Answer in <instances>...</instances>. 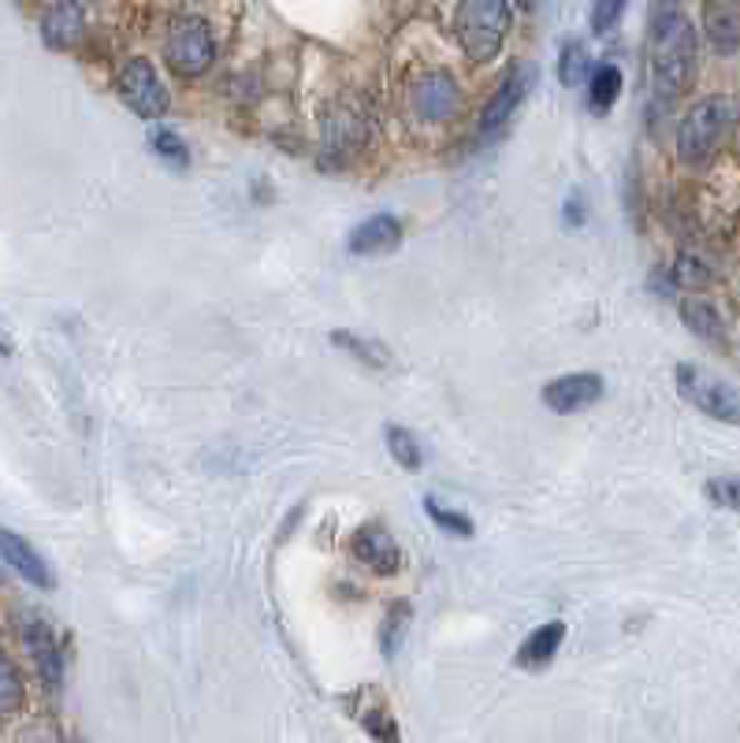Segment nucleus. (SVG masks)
Here are the masks:
<instances>
[{
  "label": "nucleus",
  "instance_id": "4468645a",
  "mask_svg": "<svg viewBox=\"0 0 740 743\" xmlns=\"http://www.w3.org/2000/svg\"><path fill=\"white\" fill-rule=\"evenodd\" d=\"M23 644H27L30 655H34L45 684L60 688V677H64V658H60L53 628H49L45 620H27V625H23Z\"/></svg>",
  "mask_w": 740,
  "mask_h": 743
},
{
  "label": "nucleus",
  "instance_id": "aec40b11",
  "mask_svg": "<svg viewBox=\"0 0 740 743\" xmlns=\"http://www.w3.org/2000/svg\"><path fill=\"white\" fill-rule=\"evenodd\" d=\"M23 699H27L23 677H19L15 661L0 650V714H15L23 707Z\"/></svg>",
  "mask_w": 740,
  "mask_h": 743
},
{
  "label": "nucleus",
  "instance_id": "39448f33",
  "mask_svg": "<svg viewBox=\"0 0 740 743\" xmlns=\"http://www.w3.org/2000/svg\"><path fill=\"white\" fill-rule=\"evenodd\" d=\"M674 375H677V391H681V399L693 405V410L715 416V421L737 424L740 399H737L733 383H726L722 375L699 369V364H677Z\"/></svg>",
  "mask_w": 740,
  "mask_h": 743
},
{
  "label": "nucleus",
  "instance_id": "412c9836",
  "mask_svg": "<svg viewBox=\"0 0 740 743\" xmlns=\"http://www.w3.org/2000/svg\"><path fill=\"white\" fill-rule=\"evenodd\" d=\"M588 75H592V60H588V49L581 42H570L559 56V83L562 86H584Z\"/></svg>",
  "mask_w": 740,
  "mask_h": 743
},
{
  "label": "nucleus",
  "instance_id": "6ab92c4d",
  "mask_svg": "<svg viewBox=\"0 0 740 743\" xmlns=\"http://www.w3.org/2000/svg\"><path fill=\"white\" fill-rule=\"evenodd\" d=\"M388 450H391L394 461L405 468V473H421L424 450H421V439L410 432V427H402V424H391L388 427Z\"/></svg>",
  "mask_w": 740,
  "mask_h": 743
},
{
  "label": "nucleus",
  "instance_id": "20e7f679",
  "mask_svg": "<svg viewBox=\"0 0 740 743\" xmlns=\"http://www.w3.org/2000/svg\"><path fill=\"white\" fill-rule=\"evenodd\" d=\"M165 56L179 78L205 75L212 67V60H216V38H212L205 19H198V15L171 19L168 38H165Z\"/></svg>",
  "mask_w": 740,
  "mask_h": 743
},
{
  "label": "nucleus",
  "instance_id": "f03ea898",
  "mask_svg": "<svg viewBox=\"0 0 740 743\" xmlns=\"http://www.w3.org/2000/svg\"><path fill=\"white\" fill-rule=\"evenodd\" d=\"M737 124V105L729 97H704L688 108V116L677 127V157L685 164H707L722 141L729 138V130Z\"/></svg>",
  "mask_w": 740,
  "mask_h": 743
},
{
  "label": "nucleus",
  "instance_id": "2eb2a0df",
  "mask_svg": "<svg viewBox=\"0 0 740 743\" xmlns=\"http://www.w3.org/2000/svg\"><path fill=\"white\" fill-rule=\"evenodd\" d=\"M704 26H707V42H711L722 56H733L737 49H740V12H737V0H707Z\"/></svg>",
  "mask_w": 740,
  "mask_h": 743
},
{
  "label": "nucleus",
  "instance_id": "423d86ee",
  "mask_svg": "<svg viewBox=\"0 0 740 743\" xmlns=\"http://www.w3.org/2000/svg\"><path fill=\"white\" fill-rule=\"evenodd\" d=\"M119 97L141 119H160L168 112V89L160 83L157 67L141 56L127 60L124 71H119Z\"/></svg>",
  "mask_w": 740,
  "mask_h": 743
},
{
  "label": "nucleus",
  "instance_id": "c756f323",
  "mask_svg": "<svg viewBox=\"0 0 740 743\" xmlns=\"http://www.w3.org/2000/svg\"><path fill=\"white\" fill-rule=\"evenodd\" d=\"M517 4H521V8H525V12H532V8H536V4H540V0H517Z\"/></svg>",
  "mask_w": 740,
  "mask_h": 743
},
{
  "label": "nucleus",
  "instance_id": "7ed1b4c3",
  "mask_svg": "<svg viewBox=\"0 0 740 743\" xmlns=\"http://www.w3.org/2000/svg\"><path fill=\"white\" fill-rule=\"evenodd\" d=\"M454 34L465 56L488 64L503 53V42L510 34V4L506 0H462L454 15Z\"/></svg>",
  "mask_w": 740,
  "mask_h": 743
},
{
  "label": "nucleus",
  "instance_id": "c85d7f7f",
  "mask_svg": "<svg viewBox=\"0 0 740 743\" xmlns=\"http://www.w3.org/2000/svg\"><path fill=\"white\" fill-rule=\"evenodd\" d=\"M364 721V729L377 736V743H399V736H394V725H391V718H383V714H369V718H361Z\"/></svg>",
  "mask_w": 740,
  "mask_h": 743
},
{
  "label": "nucleus",
  "instance_id": "f257e3e1",
  "mask_svg": "<svg viewBox=\"0 0 740 743\" xmlns=\"http://www.w3.org/2000/svg\"><path fill=\"white\" fill-rule=\"evenodd\" d=\"M696 71V26L681 12H663L652 34V83L663 105L688 89Z\"/></svg>",
  "mask_w": 740,
  "mask_h": 743
},
{
  "label": "nucleus",
  "instance_id": "9d476101",
  "mask_svg": "<svg viewBox=\"0 0 740 743\" xmlns=\"http://www.w3.org/2000/svg\"><path fill=\"white\" fill-rule=\"evenodd\" d=\"M350 551H353V558H358L364 569H372L377 576L399 573V565H402L399 543H394V535L388 532V528H380V524L358 528L353 539H350Z\"/></svg>",
  "mask_w": 740,
  "mask_h": 743
},
{
  "label": "nucleus",
  "instance_id": "1a4fd4ad",
  "mask_svg": "<svg viewBox=\"0 0 740 743\" xmlns=\"http://www.w3.org/2000/svg\"><path fill=\"white\" fill-rule=\"evenodd\" d=\"M603 399V375L595 372H570L559 375L543 386V405L551 413H581L588 405H595Z\"/></svg>",
  "mask_w": 740,
  "mask_h": 743
},
{
  "label": "nucleus",
  "instance_id": "7c9ffc66",
  "mask_svg": "<svg viewBox=\"0 0 740 743\" xmlns=\"http://www.w3.org/2000/svg\"><path fill=\"white\" fill-rule=\"evenodd\" d=\"M0 576H4V573H0Z\"/></svg>",
  "mask_w": 740,
  "mask_h": 743
},
{
  "label": "nucleus",
  "instance_id": "bb28decb",
  "mask_svg": "<svg viewBox=\"0 0 740 743\" xmlns=\"http://www.w3.org/2000/svg\"><path fill=\"white\" fill-rule=\"evenodd\" d=\"M154 149L168 160V164H176V168L187 164V146H182L179 135H171V130H154Z\"/></svg>",
  "mask_w": 740,
  "mask_h": 743
},
{
  "label": "nucleus",
  "instance_id": "f8f14e48",
  "mask_svg": "<svg viewBox=\"0 0 740 743\" xmlns=\"http://www.w3.org/2000/svg\"><path fill=\"white\" fill-rule=\"evenodd\" d=\"M0 558H4V562L12 565L15 573L27 580V584L42 587V592H49V587L56 584V580H53V569L45 565V558L38 554L23 535L8 532V528H0Z\"/></svg>",
  "mask_w": 740,
  "mask_h": 743
},
{
  "label": "nucleus",
  "instance_id": "f3484780",
  "mask_svg": "<svg viewBox=\"0 0 740 743\" xmlns=\"http://www.w3.org/2000/svg\"><path fill=\"white\" fill-rule=\"evenodd\" d=\"M681 317H685V328L693 335H699L704 342L726 346V320H722V312H718L711 301L688 298L681 305Z\"/></svg>",
  "mask_w": 740,
  "mask_h": 743
},
{
  "label": "nucleus",
  "instance_id": "dca6fc26",
  "mask_svg": "<svg viewBox=\"0 0 740 743\" xmlns=\"http://www.w3.org/2000/svg\"><path fill=\"white\" fill-rule=\"evenodd\" d=\"M562 639H565V625H562V620L540 625V628H536V633L521 644V650H517V666H521V669H543L547 661L559 655Z\"/></svg>",
  "mask_w": 740,
  "mask_h": 743
},
{
  "label": "nucleus",
  "instance_id": "9b49d317",
  "mask_svg": "<svg viewBox=\"0 0 740 743\" xmlns=\"http://www.w3.org/2000/svg\"><path fill=\"white\" fill-rule=\"evenodd\" d=\"M86 34V12L78 0H56L42 15V42L49 49H75Z\"/></svg>",
  "mask_w": 740,
  "mask_h": 743
},
{
  "label": "nucleus",
  "instance_id": "ddd939ff",
  "mask_svg": "<svg viewBox=\"0 0 740 743\" xmlns=\"http://www.w3.org/2000/svg\"><path fill=\"white\" fill-rule=\"evenodd\" d=\"M399 242H402V223L388 216V212H380V216L364 220L361 227L350 231L347 250L353 257H377V253H391Z\"/></svg>",
  "mask_w": 740,
  "mask_h": 743
},
{
  "label": "nucleus",
  "instance_id": "393cba45",
  "mask_svg": "<svg viewBox=\"0 0 740 743\" xmlns=\"http://www.w3.org/2000/svg\"><path fill=\"white\" fill-rule=\"evenodd\" d=\"M429 517L440 528H447V532H454V535H465L469 539L473 535V521L465 513H458V510H443L440 502H435V498H429Z\"/></svg>",
  "mask_w": 740,
  "mask_h": 743
},
{
  "label": "nucleus",
  "instance_id": "a211bd4d",
  "mask_svg": "<svg viewBox=\"0 0 740 743\" xmlns=\"http://www.w3.org/2000/svg\"><path fill=\"white\" fill-rule=\"evenodd\" d=\"M617 94H622V71L614 64L592 67V75H588V105H592L595 116H606L614 108Z\"/></svg>",
  "mask_w": 740,
  "mask_h": 743
},
{
  "label": "nucleus",
  "instance_id": "5701e85b",
  "mask_svg": "<svg viewBox=\"0 0 740 743\" xmlns=\"http://www.w3.org/2000/svg\"><path fill=\"white\" fill-rule=\"evenodd\" d=\"M405 625H410V603H394L388 609V620H383V628H380V647H383V655H388V658L399 650Z\"/></svg>",
  "mask_w": 740,
  "mask_h": 743
},
{
  "label": "nucleus",
  "instance_id": "cd10ccee",
  "mask_svg": "<svg viewBox=\"0 0 740 743\" xmlns=\"http://www.w3.org/2000/svg\"><path fill=\"white\" fill-rule=\"evenodd\" d=\"M707 498H711L715 506H726V510H737L740 506V487L733 476H718V480L707 484Z\"/></svg>",
  "mask_w": 740,
  "mask_h": 743
},
{
  "label": "nucleus",
  "instance_id": "4be33fe9",
  "mask_svg": "<svg viewBox=\"0 0 740 743\" xmlns=\"http://www.w3.org/2000/svg\"><path fill=\"white\" fill-rule=\"evenodd\" d=\"M331 342H336V346H347V350L353 353V358L364 361V364H372V369H383V364L391 361V353L383 350L380 342L358 339V335H350V331H336V335H331Z\"/></svg>",
  "mask_w": 740,
  "mask_h": 743
},
{
  "label": "nucleus",
  "instance_id": "b1692460",
  "mask_svg": "<svg viewBox=\"0 0 740 743\" xmlns=\"http://www.w3.org/2000/svg\"><path fill=\"white\" fill-rule=\"evenodd\" d=\"M674 279H677V287L699 290V287H707V283H711V272H707L696 257H688V253H685V257L674 264Z\"/></svg>",
  "mask_w": 740,
  "mask_h": 743
},
{
  "label": "nucleus",
  "instance_id": "0eeeda50",
  "mask_svg": "<svg viewBox=\"0 0 740 743\" xmlns=\"http://www.w3.org/2000/svg\"><path fill=\"white\" fill-rule=\"evenodd\" d=\"M532 83H536V67L525 64V60L506 71V78L499 83V89L491 94L488 108L480 112V138H495L503 127H510V119L517 116V108L525 105V97H529Z\"/></svg>",
  "mask_w": 740,
  "mask_h": 743
},
{
  "label": "nucleus",
  "instance_id": "6e6552de",
  "mask_svg": "<svg viewBox=\"0 0 740 743\" xmlns=\"http://www.w3.org/2000/svg\"><path fill=\"white\" fill-rule=\"evenodd\" d=\"M413 108L421 112L432 124H443V119H454L462 108V89L454 83V75L447 71H429L413 83Z\"/></svg>",
  "mask_w": 740,
  "mask_h": 743
},
{
  "label": "nucleus",
  "instance_id": "a878e982",
  "mask_svg": "<svg viewBox=\"0 0 740 743\" xmlns=\"http://www.w3.org/2000/svg\"><path fill=\"white\" fill-rule=\"evenodd\" d=\"M628 0H595L592 8V30L595 34H611V30L617 26V19H622Z\"/></svg>",
  "mask_w": 740,
  "mask_h": 743
}]
</instances>
